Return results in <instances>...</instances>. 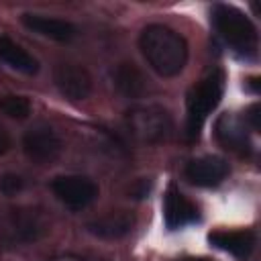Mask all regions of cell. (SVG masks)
<instances>
[{
	"label": "cell",
	"instance_id": "1",
	"mask_svg": "<svg viewBox=\"0 0 261 261\" xmlns=\"http://www.w3.org/2000/svg\"><path fill=\"white\" fill-rule=\"evenodd\" d=\"M139 49L147 65L161 77H173L188 63V41L171 27L153 22L139 35Z\"/></svg>",
	"mask_w": 261,
	"mask_h": 261
},
{
	"label": "cell",
	"instance_id": "2",
	"mask_svg": "<svg viewBox=\"0 0 261 261\" xmlns=\"http://www.w3.org/2000/svg\"><path fill=\"white\" fill-rule=\"evenodd\" d=\"M212 22L218 37L241 57L253 59L259 49V33L251 18L230 4H214Z\"/></svg>",
	"mask_w": 261,
	"mask_h": 261
},
{
	"label": "cell",
	"instance_id": "3",
	"mask_svg": "<svg viewBox=\"0 0 261 261\" xmlns=\"http://www.w3.org/2000/svg\"><path fill=\"white\" fill-rule=\"evenodd\" d=\"M224 92V73L220 69L210 71L198 84H194L186 96L188 116H186V137L194 143L200 137V130L208 118V114L218 106Z\"/></svg>",
	"mask_w": 261,
	"mask_h": 261
},
{
	"label": "cell",
	"instance_id": "4",
	"mask_svg": "<svg viewBox=\"0 0 261 261\" xmlns=\"http://www.w3.org/2000/svg\"><path fill=\"white\" fill-rule=\"evenodd\" d=\"M126 126L130 135L145 145L165 143L173 133V118L159 104H137L126 110Z\"/></svg>",
	"mask_w": 261,
	"mask_h": 261
},
{
	"label": "cell",
	"instance_id": "5",
	"mask_svg": "<svg viewBox=\"0 0 261 261\" xmlns=\"http://www.w3.org/2000/svg\"><path fill=\"white\" fill-rule=\"evenodd\" d=\"M24 155L37 165H51L59 159L63 151V141L57 130L45 122L33 124L22 137Z\"/></svg>",
	"mask_w": 261,
	"mask_h": 261
},
{
	"label": "cell",
	"instance_id": "6",
	"mask_svg": "<svg viewBox=\"0 0 261 261\" xmlns=\"http://www.w3.org/2000/svg\"><path fill=\"white\" fill-rule=\"evenodd\" d=\"M51 192L71 210H82L98 198V184L86 175H57L51 179Z\"/></svg>",
	"mask_w": 261,
	"mask_h": 261
},
{
	"label": "cell",
	"instance_id": "7",
	"mask_svg": "<svg viewBox=\"0 0 261 261\" xmlns=\"http://www.w3.org/2000/svg\"><path fill=\"white\" fill-rule=\"evenodd\" d=\"M53 82L57 86V90L67 98V100H73V102H80V100H86L90 94H92V75L90 71L80 65V63H59L53 71Z\"/></svg>",
	"mask_w": 261,
	"mask_h": 261
},
{
	"label": "cell",
	"instance_id": "8",
	"mask_svg": "<svg viewBox=\"0 0 261 261\" xmlns=\"http://www.w3.org/2000/svg\"><path fill=\"white\" fill-rule=\"evenodd\" d=\"M228 163L226 159L218 157V155H204V157H196L192 159L186 169L184 175L190 184L200 186V188H212L218 186L226 175H228Z\"/></svg>",
	"mask_w": 261,
	"mask_h": 261
},
{
	"label": "cell",
	"instance_id": "9",
	"mask_svg": "<svg viewBox=\"0 0 261 261\" xmlns=\"http://www.w3.org/2000/svg\"><path fill=\"white\" fill-rule=\"evenodd\" d=\"M200 216L198 212V206L186 198L173 184L167 188L165 196H163V220H165V226L175 230V228H181L186 224H192L196 222Z\"/></svg>",
	"mask_w": 261,
	"mask_h": 261
},
{
	"label": "cell",
	"instance_id": "10",
	"mask_svg": "<svg viewBox=\"0 0 261 261\" xmlns=\"http://www.w3.org/2000/svg\"><path fill=\"white\" fill-rule=\"evenodd\" d=\"M214 135H216V141L220 143V147H224L226 151H232L237 155H247L251 151L247 126H245L243 118H239L234 114H228V112L220 114L214 124Z\"/></svg>",
	"mask_w": 261,
	"mask_h": 261
},
{
	"label": "cell",
	"instance_id": "11",
	"mask_svg": "<svg viewBox=\"0 0 261 261\" xmlns=\"http://www.w3.org/2000/svg\"><path fill=\"white\" fill-rule=\"evenodd\" d=\"M10 226H12L14 234L24 243L39 241L41 237H45L49 232V220L43 214V210L31 208V206L14 208L10 214Z\"/></svg>",
	"mask_w": 261,
	"mask_h": 261
},
{
	"label": "cell",
	"instance_id": "12",
	"mask_svg": "<svg viewBox=\"0 0 261 261\" xmlns=\"http://www.w3.org/2000/svg\"><path fill=\"white\" fill-rule=\"evenodd\" d=\"M22 24L41 35V37H47L51 41H57V43H67L75 37L77 29L69 22V20H63V18H51V16H43V14H22L20 16Z\"/></svg>",
	"mask_w": 261,
	"mask_h": 261
},
{
	"label": "cell",
	"instance_id": "13",
	"mask_svg": "<svg viewBox=\"0 0 261 261\" xmlns=\"http://www.w3.org/2000/svg\"><path fill=\"white\" fill-rule=\"evenodd\" d=\"M135 226V214L128 210H116V212H108L100 218H94L86 224L88 232H92L98 239H122L124 234H128Z\"/></svg>",
	"mask_w": 261,
	"mask_h": 261
},
{
	"label": "cell",
	"instance_id": "14",
	"mask_svg": "<svg viewBox=\"0 0 261 261\" xmlns=\"http://www.w3.org/2000/svg\"><path fill=\"white\" fill-rule=\"evenodd\" d=\"M208 241L239 259H247L255 247V232L253 230H214L208 234Z\"/></svg>",
	"mask_w": 261,
	"mask_h": 261
},
{
	"label": "cell",
	"instance_id": "15",
	"mask_svg": "<svg viewBox=\"0 0 261 261\" xmlns=\"http://www.w3.org/2000/svg\"><path fill=\"white\" fill-rule=\"evenodd\" d=\"M114 86L124 98H143L149 90L147 75L135 63H120L114 69Z\"/></svg>",
	"mask_w": 261,
	"mask_h": 261
},
{
	"label": "cell",
	"instance_id": "16",
	"mask_svg": "<svg viewBox=\"0 0 261 261\" xmlns=\"http://www.w3.org/2000/svg\"><path fill=\"white\" fill-rule=\"evenodd\" d=\"M0 59L8 67L27 75H33L39 71V61L27 49H22L16 41H12L8 35H0Z\"/></svg>",
	"mask_w": 261,
	"mask_h": 261
},
{
	"label": "cell",
	"instance_id": "17",
	"mask_svg": "<svg viewBox=\"0 0 261 261\" xmlns=\"http://www.w3.org/2000/svg\"><path fill=\"white\" fill-rule=\"evenodd\" d=\"M31 110H33V106H31L29 98H24V96H16V94L0 96V112L8 118L24 120V118H29Z\"/></svg>",
	"mask_w": 261,
	"mask_h": 261
},
{
	"label": "cell",
	"instance_id": "18",
	"mask_svg": "<svg viewBox=\"0 0 261 261\" xmlns=\"http://www.w3.org/2000/svg\"><path fill=\"white\" fill-rule=\"evenodd\" d=\"M24 190V177L12 171H6L0 175V194L4 196H16Z\"/></svg>",
	"mask_w": 261,
	"mask_h": 261
},
{
	"label": "cell",
	"instance_id": "19",
	"mask_svg": "<svg viewBox=\"0 0 261 261\" xmlns=\"http://www.w3.org/2000/svg\"><path fill=\"white\" fill-rule=\"evenodd\" d=\"M245 126H251L253 133H259V104H251L243 116Z\"/></svg>",
	"mask_w": 261,
	"mask_h": 261
},
{
	"label": "cell",
	"instance_id": "20",
	"mask_svg": "<svg viewBox=\"0 0 261 261\" xmlns=\"http://www.w3.org/2000/svg\"><path fill=\"white\" fill-rule=\"evenodd\" d=\"M49 261H108L104 257L98 255H80V253H63V255H55Z\"/></svg>",
	"mask_w": 261,
	"mask_h": 261
},
{
	"label": "cell",
	"instance_id": "21",
	"mask_svg": "<svg viewBox=\"0 0 261 261\" xmlns=\"http://www.w3.org/2000/svg\"><path fill=\"white\" fill-rule=\"evenodd\" d=\"M149 188H151V184H149V181L139 179V181L133 186L130 194H133V198H145V196H147V192H149Z\"/></svg>",
	"mask_w": 261,
	"mask_h": 261
},
{
	"label": "cell",
	"instance_id": "22",
	"mask_svg": "<svg viewBox=\"0 0 261 261\" xmlns=\"http://www.w3.org/2000/svg\"><path fill=\"white\" fill-rule=\"evenodd\" d=\"M10 147H12V139H10V133H8L4 126H0V155L8 153V151H10Z\"/></svg>",
	"mask_w": 261,
	"mask_h": 261
},
{
	"label": "cell",
	"instance_id": "23",
	"mask_svg": "<svg viewBox=\"0 0 261 261\" xmlns=\"http://www.w3.org/2000/svg\"><path fill=\"white\" fill-rule=\"evenodd\" d=\"M179 261H208V259H204V257H184Z\"/></svg>",
	"mask_w": 261,
	"mask_h": 261
}]
</instances>
